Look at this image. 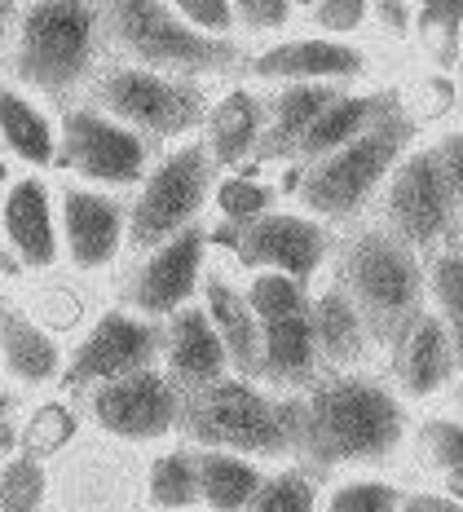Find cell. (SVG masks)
Masks as SVG:
<instances>
[{
    "instance_id": "47",
    "label": "cell",
    "mask_w": 463,
    "mask_h": 512,
    "mask_svg": "<svg viewBox=\"0 0 463 512\" xmlns=\"http://www.w3.org/2000/svg\"><path fill=\"white\" fill-rule=\"evenodd\" d=\"M14 173H18V164H14V159H9L5 151H0V190H5L9 181H14Z\"/></svg>"
},
{
    "instance_id": "11",
    "label": "cell",
    "mask_w": 463,
    "mask_h": 512,
    "mask_svg": "<svg viewBox=\"0 0 463 512\" xmlns=\"http://www.w3.org/2000/svg\"><path fill=\"white\" fill-rule=\"evenodd\" d=\"M371 217L384 230H393L397 239L411 243L419 256H428L459 234V199L441 177V164L424 133L406 146L402 159L393 164V173L384 177Z\"/></svg>"
},
{
    "instance_id": "53",
    "label": "cell",
    "mask_w": 463,
    "mask_h": 512,
    "mask_svg": "<svg viewBox=\"0 0 463 512\" xmlns=\"http://www.w3.org/2000/svg\"><path fill=\"white\" fill-rule=\"evenodd\" d=\"M459 84H463V62H459Z\"/></svg>"
},
{
    "instance_id": "39",
    "label": "cell",
    "mask_w": 463,
    "mask_h": 512,
    "mask_svg": "<svg viewBox=\"0 0 463 512\" xmlns=\"http://www.w3.org/2000/svg\"><path fill=\"white\" fill-rule=\"evenodd\" d=\"M402 93V106L411 111V120L424 128V124H441L459 111V98H463V84H459V71H437V67H424V76L411 80Z\"/></svg>"
},
{
    "instance_id": "41",
    "label": "cell",
    "mask_w": 463,
    "mask_h": 512,
    "mask_svg": "<svg viewBox=\"0 0 463 512\" xmlns=\"http://www.w3.org/2000/svg\"><path fill=\"white\" fill-rule=\"evenodd\" d=\"M234 5V23H239L243 45H256V40L283 36L300 23V14L292 9V0H230Z\"/></svg>"
},
{
    "instance_id": "10",
    "label": "cell",
    "mask_w": 463,
    "mask_h": 512,
    "mask_svg": "<svg viewBox=\"0 0 463 512\" xmlns=\"http://www.w3.org/2000/svg\"><path fill=\"white\" fill-rule=\"evenodd\" d=\"M75 402L89 420V433L106 437L111 446H124V451H150V446L177 437L186 389L155 362V367H137L128 376L93 384Z\"/></svg>"
},
{
    "instance_id": "8",
    "label": "cell",
    "mask_w": 463,
    "mask_h": 512,
    "mask_svg": "<svg viewBox=\"0 0 463 512\" xmlns=\"http://www.w3.org/2000/svg\"><path fill=\"white\" fill-rule=\"evenodd\" d=\"M212 186H217V164L203 151L199 133L159 146L146 177L128 195V256L186 226H199L208 217Z\"/></svg>"
},
{
    "instance_id": "28",
    "label": "cell",
    "mask_w": 463,
    "mask_h": 512,
    "mask_svg": "<svg viewBox=\"0 0 463 512\" xmlns=\"http://www.w3.org/2000/svg\"><path fill=\"white\" fill-rule=\"evenodd\" d=\"M18 420H23V451L40 455V460H49V464L75 455V446H80L84 433H89V420H84L80 402L62 389L23 398Z\"/></svg>"
},
{
    "instance_id": "12",
    "label": "cell",
    "mask_w": 463,
    "mask_h": 512,
    "mask_svg": "<svg viewBox=\"0 0 463 512\" xmlns=\"http://www.w3.org/2000/svg\"><path fill=\"white\" fill-rule=\"evenodd\" d=\"M53 186H58L62 274L84 287L115 283L128 261V195L58 173H53Z\"/></svg>"
},
{
    "instance_id": "18",
    "label": "cell",
    "mask_w": 463,
    "mask_h": 512,
    "mask_svg": "<svg viewBox=\"0 0 463 512\" xmlns=\"http://www.w3.org/2000/svg\"><path fill=\"white\" fill-rule=\"evenodd\" d=\"M380 367L389 371L397 393H402L415 411H424V407H433V402L446 398L450 380L463 371V362L455 354V340H450L446 323H441L424 301L402 327H397V336L389 340V349H384Z\"/></svg>"
},
{
    "instance_id": "27",
    "label": "cell",
    "mask_w": 463,
    "mask_h": 512,
    "mask_svg": "<svg viewBox=\"0 0 463 512\" xmlns=\"http://www.w3.org/2000/svg\"><path fill=\"white\" fill-rule=\"evenodd\" d=\"M406 455L424 473L428 486H437L446 499L463 508V420L450 407H424L415 411V429Z\"/></svg>"
},
{
    "instance_id": "1",
    "label": "cell",
    "mask_w": 463,
    "mask_h": 512,
    "mask_svg": "<svg viewBox=\"0 0 463 512\" xmlns=\"http://www.w3.org/2000/svg\"><path fill=\"white\" fill-rule=\"evenodd\" d=\"M415 407L384 367H344L300 393V460L322 477L344 468H393L406 460Z\"/></svg>"
},
{
    "instance_id": "42",
    "label": "cell",
    "mask_w": 463,
    "mask_h": 512,
    "mask_svg": "<svg viewBox=\"0 0 463 512\" xmlns=\"http://www.w3.org/2000/svg\"><path fill=\"white\" fill-rule=\"evenodd\" d=\"M190 27L208 31V36H221V40H243L239 36V23H234V5L230 0H168Z\"/></svg>"
},
{
    "instance_id": "36",
    "label": "cell",
    "mask_w": 463,
    "mask_h": 512,
    "mask_svg": "<svg viewBox=\"0 0 463 512\" xmlns=\"http://www.w3.org/2000/svg\"><path fill=\"white\" fill-rule=\"evenodd\" d=\"M23 305L40 318V323L49 327V332H58L62 340H71L84 323H89V314H93L89 301H84V283H75L71 274H49V279H31V283H27Z\"/></svg>"
},
{
    "instance_id": "14",
    "label": "cell",
    "mask_w": 463,
    "mask_h": 512,
    "mask_svg": "<svg viewBox=\"0 0 463 512\" xmlns=\"http://www.w3.org/2000/svg\"><path fill=\"white\" fill-rule=\"evenodd\" d=\"M239 76L256 84H292V80H322V84H375L380 53L366 40L322 36L309 27H292L283 36L256 40L243 49Z\"/></svg>"
},
{
    "instance_id": "35",
    "label": "cell",
    "mask_w": 463,
    "mask_h": 512,
    "mask_svg": "<svg viewBox=\"0 0 463 512\" xmlns=\"http://www.w3.org/2000/svg\"><path fill=\"white\" fill-rule=\"evenodd\" d=\"M318 495H322V473L309 468L300 455H287V460L265 464L252 512H314Z\"/></svg>"
},
{
    "instance_id": "22",
    "label": "cell",
    "mask_w": 463,
    "mask_h": 512,
    "mask_svg": "<svg viewBox=\"0 0 463 512\" xmlns=\"http://www.w3.org/2000/svg\"><path fill=\"white\" fill-rule=\"evenodd\" d=\"M159 367L168 371L181 389H199L221 376H230V349L212 327L203 301H190L172 309L164 318V336H159Z\"/></svg>"
},
{
    "instance_id": "13",
    "label": "cell",
    "mask_w": 463,
    "mask_h": 512,
    "mask_svg": "<svg viewBox=\"0 0 463 512\" xmlns=\"http://www.w3.org/2000/svg\"><path fill=\"white\" fill-rule=\"evenodd\" d=\"M159 336H164V323L137 314V309H128L124 301L93 309L89 323L67 340V362H62L58 389L80 398V393H89L93 384H102V380L128 376V371H137V367H155Z\"/></svg>"
},
{
    "instance_id": "48",
    "label": "cell",
    "mask_w": 463,
    "mask_h": 512,
    "mask_svg": "<svg viewBox=\"0 0 463 512\" xmlns=\"http://www.w3.org/2000/svg\"><path fill=\"white\" fill-rule=\"evenodd\" d=\"M9 27H14V14H0V62H5V49H9Z\"/></svg>"
},
{
    "instance_id": "43",
    "label": "cell",
    "mask_w": 463,
    "mask_h": 512,
    "mask_svg": "<svg viewBox=\"0 0 463 512\" xmlns=\"http://www.w3.org/2000/svg\"><path fill=\"white\" fill-rule=\"evenodd\" d=\"M371 36L380 45H411L415 0H371Z\"/></svg>"
},
{
    "instance_id": "52",
    "label": "cell",
    "mask_w": 463,
    "mask_h": 512,
    "mask_svg": "<svg viewBox=\"0 0 463 512\" xmlns=\"http://www.w3.org/2000/svg\"><path fill=\"white\" fill-rule=\"evenodd\" d=\"M459 230H463V199H459Z\"/></svg>"
},
{
    "instance_id": "44",
    "label": "cell",
    "mask_w": 463,
    "mask_h": 512,
    "mask_svg": "<svg viewBox=\"0 0 463 512\" xmlns=\"http://www.w3.org/2000/svg\"><path fill=\"white\" fill-rule=\"evenodd\" d=\"M428 146H433V155H437V164H441V177H446V186L455 190V199H463V124L437 128V133L428 137Z\"/></svg>"
},
{
    "instance_id": "51",
    "label": "cell",
    "mask_w": 463,
    "mask_h": 512,
    "mask_svg": "<svg viewBox=\"0 0 463 512\" xmlns=\"http://www.w3.org/2000/svg\"><path fill=\"white\" fill-rule=\"evenodd\" d=\"M5 393H9V389H5V376H0V398H5Z\"/></svg>"
},
{
    "instance_id": "20",
    "label": "cell",
    "mask_w": 463,
    "mask_h": 512,
    "mask_svg": "<svg viewBox=\"0 0 463 512\" xmlns=\"http://www.w3.org/2000/svg\"><path fill=\"white\" fill-rule=\"evenodd\" d=\"M62 362H67V340L49 332L23 301H5V309H0V376H5V389L18 398L58 389Z\"/></svg>"
},
{
    "instance_id": "25",
    "label": "cell",
    "mask_w": 463,
    "mask_h": 512,
    "mask_svg": "<svg viewBox=\"0 0 463 512\" xmlns=\"http://www.w3.org/2000/svg\"><path fill=\"white\" fill-rule=\"evenodd\" d=\"M199 301L208 309L217 336L225 340V349H230V367L239 371V376H256L261 318H256L252 305H247L239 270H234L230 261H221V256H212L208 270H203V283H199Z\"/></svg>"
},
{
    "instance_id": "40",
    "label": "cell",
    "mask_w": 463,
    "mask_h": 512,
    "mask_svg": "<svg viewBox=\"0 0 463 512\" xmlns=\"http://www.w3.org/2000/svg\"><path fill=\"white\" fill-rule=\"evenodd\" d=\"M300 27L322 31V36L362 40L371 31V0H314L309 14H300Z\"/></svg>"
},
{
    "instance_id": "37",
    "label": "cell",
    "mask_w": 463,
    "mask_h": 512,
    "mask_svg": "<svg viewBox=\"0 0 463 512\" xmlns=\"http://www.w3.org/2000/svg\"><path fill=\"white\" fill-rule=\"evenodd\" d=\"M53 486H58L53 464L31 451H18L0 464V508L5 512H36L53 504Z\"/></svg>"
},
{
    "instance_id": "7",
    "label": "cell",
    "mask_w": 463,
    "mask_h": 512,
    "mask_svg": "<svg viewBox=\"0 0 463 512\" xmlns=\"http://www.w3.org/2000/svg\"><path fill=\"white\" fill-rule=\"evenodd\" d=\"M217 84L221 80L172 76V71L142 67V62L128 58H106L84 98L98 102L102 111H111L115 120L142 128L155 146H168L199 133Z\"/></svg>"
},
{
    "instance_id": "38",
    "label": "cell",
    "mask_w": 463,
    "mask_h": 512,
    "mask_svg": "<svg viewBox=\"0 0 463 512\" xmlns=\"http://www.w3.org/2000/svg\"><path fill=\"white\" fill-rule=\"evenodd\" d=\"M239 283H243L247 305H252V314L261 318V323L309 309V287H314V283L296 279V274H283V270H239Z\"/></svg>"
},
{
    "instance_id": "15",
    "label": "cell",
    "mask_w": 463,
    "mask_h": 512,
    "mask_svg": "<svg viewBox=\"0 0 463 512\" xmlns=\"http://www.w3.org/2000/svg\"><path fill=\"white\" fill-rule=\"evenodd\" d=\"M208 261H212L208 230L199 221V226H186L128 256L124 270L115 274V301L164 323L172 309L199 301V283Z\"/></svg>"
},
{
    "instance_id": "9",
    "label": "cell",
    "mask_w": 463,
    "mask_h": 512,
    "mask_svg": "<svg viewBox=\"0 0 463 512\" xmlns=\"http://www.w3.org/2000/svg\"><path fill=\"white\" fill-rule=\"evenodd\" d=\"M155 151L159 146L142 128L115 120L98 102L71 98L58 106V168H53L58 177L115 190V195H133Z\"/></svg>"
},
{
    "instance_id": "17",
    "label": "cell",
    "mask_w": 463,
    "mask_h": 512,
    "mask_svg": "<svg viewBox=\"0 0 463 512\" xmlns=\"http://www.w3.org/2000/svg\"><path fill=\"white\" fill-rule=\"evenodd\" d=\"M0 248L14 256L23 283L62 274V234H58V186L53 173L18 168L0 190Z\"/></svg>"
},
{
    "instance_id": "34",
    "label": "cell",
    "mask_w": 463,
    "mask_h": 512,
    "mask_svg": "<svg viewBox=\"0 0 463 512\" xmlns=\"http://www.w3.org/2000/svg\"><path fill=\"white\" fill-rule=\"evenodd\" d=\"M424 67L459 71L463 62V0H415V36Z\"/></svg>"
},
{
    "instance_id": "33",
    "label": "cell",
    "mask_w": 463,
    "mask_h": 512,
    "mask_svg": "<svg viewBox=\"0 0 463 512\" xmlns=\"http://www.w3.org/2000/svg\"><path fill=\"white\" fill-rule=\"evenodd\" d=\"M424 296L428 309L446 323L455 354L463 362V230L424 256Z\"/></svg>"
},
{
    "instance_id": "24",
    "label": "cell",
    "mask_w": 463,
    "mask_h": 512,
    "mask_svg": "<svg viewBox=\"0 0 463 512\" xmlns=\"http://www.w3.org/2000/svg\"><path fill=\"white\" fill-rule=\"evenodd\" d=\"M397 102V89L393 84H349V89H340L336 98L322 106V115L314 124L300 133V142L292 146V155L283 159V164H314V159L331 155L336 146L353 142L358 133H366L375 120H380L384 111ZM278 168V164H274Z\"/></svg>"
},
{
    "instance_id": "31",
    "label": "cell",
    "mask_w": 463,
    "mask_h": 512,
    "mask_svg": "<svg viewBox=\"0 0 463 512\" xmlns=\"http://www.w3.org/2000/svg\"><path fill=\"white\" fill-rule=\"evenodd\" d=\"M411 486L397 482L389 468H344L322 477V512H402Z\"/></svg>"
},
{
    "instance_id": "30",
    "label": "cell",
    "mask_w": 463,
    "mask_h": 512,
    "mask_svg": "<svg viewBox=\"0 0 463 512\" xmlns=\"http://www.w3.org/2000/svg\"><path fill=\"white\" fill-rule=\"evenodd\" d=\"M142 504L146 508H199V468L195 446L186 437H168V442L142 451Z\"/></svg>"
},
{
    "instance_id": "23",
    "label": "cell",
    "mask_w": 463,
    "mask_h": 512,
    "mask_svg": "<svg viewBox=\"0 0 463 512\" xmlns=\"http://www.w3.org/2000/svg\"><path fill=\"white\" fill-rule=\"evenodd\" d=\"M0 151L31 173L58 168V106L9 80L5 71H0Z\"/></svg>"
},
{
    "instance_id": "50",
    "label": "cell",
    "mask_w": 463,
    "mask_h": 512,
    "mask_svg": "<svg viewBox=\"0 0 463 512\" xmlns=\"http://www.w3.org/2000/svg\"><path fill=\"white\" fill-rule=\"evenodd\" d=\"M18 9V0H0V14H14Z\"/></svg>"
},
{
    "instance_id": "54",
    "label": "cell",
    "mask_w": 463,
    "mask_h": 512,
    "mask_svg": "<svg viewBox=\"0 0 463 512\" xmlns=\"http://www.w3.org/2000/svg\"><path fill=\"white\" fill-rule=\"evenodd\" d=\"M5 301H9V296H0V309H5Z\"/></svg>"
},
{
    "instance_id": "49",
    "label": "cell",
    "mask_w": 463,
    "mask_h": 512,
    "mask_svg": "<svg viewBox=\"0 0 463 512\" xmlns=\"http://www.w3.org/2000/svg\"><path fill=\"white\" fill-rule=\"evenodd\" d=\"M309 5H314V0H292V9H296V14H309Z\"/></svg>"
},
{
    "instance_id": "2",
    "label": "cell",
    "mask_w": 463,
    "mask_h": 512,
    "mask_svg": "<svg viewBox=\"0 0 463 512\" xmlns=\"http://www.w3.org/2000/svg\"><path fill=\"white\" fill-rule=\"evenodd\" d=\"M106 58L102 0H18L0 71L62 106L89 93Z\"/></svg>"
},
{
    "instance_id": "32",
    "label": "cell",
    "mask_w": 463,
    "mask_h": 512,
    "mask_svg": "<svg viewBox=\"0 0 463 512\" xmlns=\"http://www.w3.org/2000/svg\"><path fill=\"white\" fill-rule=\"evenodd\" d=\"M283 204V190L269 168L261 164H243V168H225L217 173V186H212V204L208 217L230 221V226H252L256 217H265L269 208Z\"/></svg>"
},
{
    "instance_id": "3",
    "label": "cell",
    "mask_w": 463,
    "mask_h": 512,
    "mask_svg": "<svg viewBox=\"0 0 463 512\" xmlns=\"http://www.w3.org/2000/svg\"><path fill=\"white\" fill-rule=\"evenodd\" d=\"M424 133L411 111L402 106V93L389 111L380 115L366 133H358L353 142L336 146L331 155L314 159V164H278L269 168L283 190V199H292L305 212L322 217L327 226H353V221L371 217L375 195H380L384 177L393 173V164L402 159V151Z\"/></svg>"
},
{
    "instance_id": "21",
    "label": "cell",
    "mask_w": 463,
    "mask_h": 512,
    "mask_svg": "<svg viewBox=\"0 0 463 512\" xmlns=\"http://www.w3.org/2000/svg\"><path fill=\"white\" fill-rule=\"evenodd\" d=\"M309 323H314V340L322 354V371H344V367H380L384 354L375 345L371 327H366L362 309L353 296L336 283V274H322L309 287Z\"/></svg>"
},
{
    "instance_id": "16",
    "label": "cell",
    "mask_w": 463,
    "mask_h": 512,
    "mask_svg": "<svg viewBox=\"0 0 463 512\" xmlns=\"http://www.w3.org/2000/svg\"><path fill=\"white\" fill-rule=\"evenodd\" d=\"M336 239V226H327L314 212L283 199L278 208H269L265 217H256L252 226L234 234V248L221 261H230L234 270H283L305 283H318L331 270Z\"/></svg>"
},
{
    "instance_id": "19",
    "label": "cell",
    "mask_w": 463,
    "mask_h": 512,
    "mask_svg": "<svg viewBox=\"0 0 463 512\" xmlns=\"http://www.w3.org/2000/svg\"><path fill=\"white\" fill-rule=\"evenodd\" d=\"M199 142L212 155L217 173L225 168L256 164V151L265 142V89L247 76H230L212 89V102L203 111Z\"/></svg>"
},
{
    "instance_id": "4",
    "label": "cell",
    "mask_w": 463,
    "mask_h": 512,
    "mask_svg": "<svg viewBox=\"0 0 463 512\" xmlns=\"http://www.w3.org/2000/svg\"><path fill=\"white\" fill-rule=\"evenodd\" d=\"M190 446H225L261 464L287 460L300 451V393L269 389L256 376H230L186 389L181 429Z\"/></svg>"
},
{
    "instance_id": "5",
    "label": "cell",
    "mask_w": 463,
    "mask_h": 512,
    "mask_svg": "<svg viewBox=\"0 0 463 512\" xmlns=\"http://www.w3.org/2000/svg\"><path fill=\"white\" fill-rule=\"evenodd\" d=\"M331 274L353 305L362 309L366 327H371L380 354L389 349L397 327L415 314L424 296V256H419L406 239L384 230L375 217H362L340 230L336 256H331Z\"/></svg>"
},
{
    "instance_id": "46",
    "label": "cell",
    "mask_w": 463,
    "mask_h": 512,
    "mask_svg": "<svg viewBox=\"0 0 463 512\" xmlns=\"http://www.w3.org/2000/svg\"><path fill=\"white\" fill-rule=\"evenodd\" d=\"M446 407H450V411H455L459 420H463V371H459L455 380H450V389H446Z\"/></svg>"
},
{
    "instance_id": "26",
    "label": "cell",
    "mask_w": 463,
    "mask_h": 512,
    "mask_svg": "<svg viewBox=\"0 0 463 512\" xmlns=\"http://www.w3.org/2000/svg\"><path fill=\"white\" fill-rule=\"evenodd\" d=\"M322 376V354L314 340L309 309L287 318H269L261 323V349H256V380L283 393H305Z\"/></svg>"
},
{
    "instance_id": "29",
    "label": "cell",
    "mask_w": 463,
    "mask_h": 512,
    "mask_svg": "<svg viewBox=\"0 0 463 512\" xmlns=\"http://www.w3.org/2000/svg\"><path fill=\"white\" fill-rule=\"evenodd\" d=\"M199 468V508L212 512H239L252 508L256 486L265 477V464L243 451H225V446H195Z\"/></svg>"
},
{
    "instance_id": "45",
    "label": "cell",
    "mask_w": 463,
    "mask_h": 512,
    "mask_svg": "<svg viewBox=\"0 0 463 512\" xmlns=\"http://www.w3.org/2000/svg\"><path fill=\"white\" fill-rule=\"evenodd\" d=\"M18 411H23V398L5 393V398H0V464L23 451V420H18Z\"/></svg>"
},
{
    "instance_id": "6",
    "label": "cell",
    "mask_w": 463,
    "mask_h": 512,
    "mask_svg": "<svg viewBox=\"0 0 463 512\" xmlns=\"http://www.w3.org/2000/svg\"><path fill=\"white\" fill-rule=\"evenodd\" d=\"M106 53L159 67L172 76L230 80L243 67V40H221L190 27L168 0H102Z\"/></svg>"
}]
</instances>
